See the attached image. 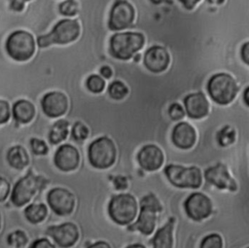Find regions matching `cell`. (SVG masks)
Returning <instances> with one entry per match:
<instances>
[{
    "label": "cell",
    "mask_w": 249,
    "mask_h": 248,
    "mask_svg": "<svg viewBox=\"0 0 249 248\" xmlns=\"http://www.w3.org/2000/svg\"><path fill=\"white\" fill-rule=\"evenodd\" d=\"M209 2H211V3H217V4H219V3H222L224 0H208Z\"/></svg>",
    "instance_id": "obj_48"
},
{
    "label": "cell",
    "mask_w": 249,
    "mask_h": 248,
    "mask_svg": "<svg viewBox=\"0 0 249 248\" xmlns=\"http://www.w3.org/2000/svg\"><path fill=\"white\" fill-rule=\"evenodd\" d=\"M6 50L8 54L15 60L25 61L35 52V40L31 33L25 30H17L8 37Z\"/></svg>",
    "instance_id": "obj_7"
},
{
    "label": "cell",
    "mask_w": 249,
    "mask_h": 248,
    "mask_svg": "<svg viewBox=\"0 0 249 248\" xmlns=\"http://www.w3.org/2000/svg\"><path fill=\"white\" fill-rule=\"evenodd\" d=\"M59 12L65 17H73L79 11V5L76 0H64L59 4Z\"/></svg>",
    "instance_id": "obj_31"
},
{
    "label": "cell",
    "mask_w": 249,
    "mask_h": 248,
    "mask_svg": "<svg viewBox=\"0 0 249 248\" xmlns=\"http://www.w3.org/2000/svg\"><path fill=\"white\" fill-rule=\"evenodd\" d=\"M169 62V53L161 46H152L144 54V65L153 73L163 72L167 69Z\"/></svg>",
    "instance_id": "obj_15"
},
{
    "label": "cell",
    "mask_w": 249,
    "mask_h": 248,
    "mask_svg": "<svg viewBox=\"0 0 249 248\" xmlns=\"http://www.w3.org/2000/svg\"><path fill=\"white\" fill-rule=\"evenodd\" d=\"M1 223H2V219H1V214H0V229H1Z\"/></svg>",
    "instance_id": "obj_49"
},
{
    "label": "cell",
    "mask_w": 249,
    "mask_h": 248,
    "mask_svg": "<svg viewBox=\"0 0 249 248\" xmlns=\"http://www.w3.org/2000/svg\"><path fill=\"white\" fill-rule=\"evenodd\" d=\"M168 115L171 120L179 121L185 117V110L179 103L174 102L168 108Z\"/></svg>",
    "instance_id": "obj_35"
},
{
    "label": "cell",
    "mask_w": 249,
    "mask_h": 248,
    "mask_svg": "<svg viewBox=\"0 0 249 248\" xmlns=\"http://www.w3.org/2000/svg\"><path fill=\"white\" fill-rule=\"evenodd\" d=\"M199 248H223V239L218 233H210L201 240Z\"/></svg>",
    "instance_id": "obj_32"
},
{
    "label": "cell",
    "mask_w": 249,
    "mask_h": 248,
    "mask_svg": "<svg viewBox=\"0 0 249 248\" xmlns=\"http://www.w3.org/2000/svg\"><path fill=\"white\" fill-rule=\"evenodd\" d=\"M24 7V2L20 0H13L12 2V8L16 11H21L22 8Z\"/></svg>",
    "instance_id": "obj_44"
},
{
    "label": "cell",
    "mask_w": 249,
    "mask_h": 248,
    "mask_svg": "<svg viewBox=\"0 0 249 248\" xmlns=\"http://www.w3.org/2000/svg\"><path fill=\"white\" fill-rule=\"evenodd\" d=\"M11 192L10 183L3 177H0V202L4 201Z\"/></svg>",
    "instance_id": "obj_37"
},
{
    "label": "cell",
    "mask_w": 249,
    "mask_h": 248,
    "mask_svg": "<svg viewBox=\"0 0 249 248\" xmlns=\"http://www.w3.org/2000/svg\"><path fill=\"white\" fill-rule=\"evenodd\" d=\"M44 179L34 175L31 171L19 179L13 188L11 201L16 206H22L29 202L38 190L43 186Z\"/></svg>",
    "instance_id": "obj_8"
},
{
    "label": "cell",
    "mask_w": 249,
    "mask_h": 248,
    "mask_svg": "<svg viewBox=\"0 0 249 248\" xmlns=\"http://www.w3.org/2000/svg\"><path fill=\"white\" fill-rule=\"evenodd\" d=\"M7 160L12 167L20 170L28 165L29 156L22 146L17 145L9 149L7 153Z\"/></svg>",
    "instance_id": "obj_23"
},
{
    "label": "cell",
    "mask_w": 249,
    "mask_h": 248,
    "mask_svg": "<svg viewBox=\"0 0 249 248\" xmlns=\"http://www.w3.org/2000/svg\"><path fill=\"white\" fill-rule=\"evenodd\" d=\"M248 89H248V88H246V89H245V90H244V92H243V94H244V102H245V104H246V105H248V104H249V102H248L249 100H248V97H247V95H248Z\"/></svg>",
    "instance_id": "obj_46"
},
{
    "label": "cell",
    "mask_w": 249,
    "mask_h": 248,
    "mask_svg": "<svg viewBox=\"0 0 249 248\" xmlns=\"http://www.w3.org/2000/svg\"><path fill=\"white\" fill-rule=\"evenodd\" d=\"M30 248H55V246L47 238H39L32 242Z\"/></svg>",
    "instance_id": "obj_38"
},
{
    "label": "cell",
    "mask_w": 249,
    "mask_h": 248,
    "mask_svg": "<svg viewBox=\"0 0 249 248\" xmlns=\"http://www.w3.org/2000/svg\"><path fill=\"white\" fill-rule=\"evenodd\" d=\"M88 156L93 167L105 169L114 164L117 158V148L112 139L101 136L89 144Z\"/></svg>",
    "instance_id": "obj_5"
},
{
    "label": "cell",
    "mask_w": 249,
    "mask_h": 248,
    "mask_svg": "<svg viewBox=\"0 0 249 248\" xmlns=\"http://www.w3.org/2000/svg\"><path fill=\"white\" fill-rule=\"evenodd\" d=\"M137 210V201L130 194H120L113 195L108 205V213L110 218L119 225L130 224L135 219Z\"/></svg>",
    "instance_id": "obj_3"
},
{
    "label": "cell",
    "mask_w": 249,
    "mask_h": 248,
    "mask_svg": "<svg viewBox=\"0 0 249 248\" xmlns=\"http://www.w3.org/2000/svg\"><path fill=\"white\" fill-rule=\"evenodd\" d=\"M71 134L74 140L76 141H84L88 138L89 134V130L86 124L81 122H76L72 127Z\"/></svg>",
    "instance_id": "obj_33"
},
{
    "label": "cell",
    "mask_w": 249,
    "mask_h": 248,
    "mask_svg": "<svg viewBox=\"0 0 249 248\" xmlns=\"http://www.w3.org/2000/svg\"><path fill=\"white\" fill-rule=\"evenodd\" d=\"M108 93L113 99L121 100L127 95L128 89L122 81H114L108 87Z\"/></svg>",
    "instance_id": "obj_26"
},
{
    "label": "cell",
    "mask_w": 249,
    "mask_h": 248,
    "mask_svg": "<svg viewBox=\"0 0 249 248\" xmlns=\"http://www.w3.org/2000/svg\"><path fill=\"white\" fill-rule=\"evenodd\" d=\"M47 234L50 235L54 242L62 247L69 248L73 246L79 239L80 233L78 227L74 223L66 222L58 226H51L47 230Z\"/></svg>",
    "instance_id": "obj_12"
},
{
    "label": "cell",
    "mask_w": 249,
    "mask_h": 248,
    "mask_svg": "<svg viewBox=\"0 0 249 248\" xmlns=\"http://www.w3.org/2000/svg\"><path fill=\"white\" fill-rule=\"evenodd\" d=\"M12 111L14 119L20 124L29 123L35 116L34 105L30 101L25 99H20L15 102Z\"/></svg>",
    "instance_id": "obj_22"
},
{
    "label": "cell",
    "mask_w": 249,
    "mask_h": 248,
    "mask_svg": "<svg viewBox=\"0 0 249 248\" xmlns=\"http://www.w3.org/2000/svg\"><path fill=\"white\" fill-rule=\"evenodd\" d=\"M140 207L151 209L156 213L160 212L162 210L161 203L154 194H149L144 195L140 200Z\"/></svg>",
    "instance_id": "obj_29"
},
{
    "label": "cell",
    "mask_w": 249,
    "mask_h": 248,
    "mask_svg": "<svg viewBox=\"0 0 249 248\" xmlns=\"http://www.w3.org/2000/svg\"><path fill=\"white\" fill-rule=\"evenodd\" d=\"M184 208L189 218L201 221L212 213V201L202 193H193L185 200Z\"/></svg>",
    "instance_id": "obj_10"
},
{
    "label": "cell",
    "mask_w": 249,
    "mask_h": 248,
    "mask_svg": "<svg viewBox=\"0 0 249 248\" xmlns=\"http://www.w3.org/2000/svg\"><path fill=\"white\" fill-rule=\"evenodd\" d=\"M41 106L46 116L57 118L66 113L68 109V99L63 92L50 91L43 96Z\"/></svg>",
    "instance_id": "obj_13"
},
{
    "label": "cell",
    "mask_w": 249,
    "mask_h": 248,
    "mask_svg": "<svg viewBox=\"0 0 249 248\" xmlns=\"http://www.w3.org/2000/svg\"><path fill=\"white\" fill-rule=\"evenodd\" d=\"M204 177L208 183L219 189H230L231 191L236 189V184L231 177L227 166L221 162L208 167L204 172Z\"/></svg>",
    "instance_id": "obj_17"
},
{
    "label": "cell",
    "mask_w": 249,
    "mask_h": 248,
    "mask_svg": "<svg viewBox=\"0 0 249 248\" xmlns=\"http://www.w3.org/2000/svg\"><path fill=\"white\" fill-rule=\"evenodd\" d=\"M30 147H31L32 152L38 156L46 155L49 151V148H48V145L46 144V142L44 140L38 139V138L30 139Z\"/></svg>",
    "instance_id": "obj_34"
},
{
    "label": "cell",
    "mask_w": 249,
    "mask_h": 248,
    "mask_svg": "<svg viewBox=\"0 0 249 248\" xmlns=\"http://www.w3.org/2000/svg\"><path fill=\"white\" fill-rule=\"evenodd\" d=\"M48 208L44 203H31L24 209V216L32 224H38L45 220Z\"/></svg>",
    "instance_id": "obj_25"
},
{
    "label": "cell",
    "mask_w": 249,
    "mask_h": 248,
    "mask_svg": "<svg viewBox=\"0 0 249 248\" xmlns=\"http://www.w3.org/2000/svg\"><path fill=\"white\" fill-rule=\"evenodd\" d=\"M11 117V109L9 103L5 100L0 99V124H5Z\"/></svg>",
    "instance_id": "obj_36"
},
{
    "label": "cell",
    "mask_w": 249,
    "mask_h": 248,
    "mask_svg": "<svg viewBox=\"0 0 249 248\" xmlns=\"http://www.w3.org/2000/svg\"><path fill=\"white\" fill-rule=\"evenodd\" d=\"M87 248H111V246L106 241H96L88 246Z\"/></svg>",
    "instance_id": "obj_43"
},
{
    "label": "cell",
    "mask_w": 249,
    "mask_h": 248,
    "mask_svg": "<svg viewBox=\"0 0 249 248\" xmlns=\"http://www.w3.org/2000/svg\"><path fill=\"white\" fill-rule=\"evenodd\" d=\"M53 161L61 171L68 172L75 170L80 163V154L77 148L70 144H63L55 151Z\"/></svg>",
    "instance_id": "obj_14"
},
{
    "label": "cell",
    "mask_w": 249,
    "mask_h": 248,
    "mask_svg": "<svg viewBox=\"0 0 249 248\" xmlns=\"http://www.w3.org/2000/svg\"><path fill=\"white\" fill-rule=\"evenodd\" d=\"M235 139V131L231 126L223 127L217 134V140L221 146H229L233 143Z\"/></svg>",
    "instance_id": "obj_28"
},
{
    "label": "cell",
    "mask_w": 249,
    "mask_h": 248,
    "mask_svg": "<svg viewBox=\"0 0 249 248\" xmlns=\"http://www.w3.org/2000/svg\"><path fill=\"white\" fill-rule=\"evenodd\" d=\"M47 200L52 210L59 216L69 215L75 207L74 195L64 188L52 189L47 195Z\"/></svg>",
    "instance_id": "obj_11"
},
{
    "label": "cell",
    "mask_w": 249,
    "mask_h": 248,
    "mask_svg": "<svg viewBox=\"0 0 249 248\" xmlns=\"http://www.w3.org/2000/svg\"><path fill=\"white\" fill-rule=\"evenodd\" d=\"M69 133V124L66 120H58L50 129L49 140L52 144H58L65 140Z\"/></svg>",
    "instance_id": "obj_24"
},
{
    "label": "cell",
    "mask_w": 249,
    "mask_h": 248,
    "mask_svg": "<svg viewBox=\"0 0 249 248\" xmlns=\"http://www.w3.org/2000/svg\"><path fill=\"white\" fill-rule=\"evenodd\" d=\"M86 87L89 91L93 93H99L103 91L105 88V81L101 76L93 74L87 78Z\"/></svg>",
    "instance_id": "obj_27"
},
{
    "label": "cell",
    "mask_w": 249,
    "mask_h": 248,
    "mask_svg": "<svg viewBox=\"0 0 249 248\" xmlns=\"http://www.w3.org/2000/svg\"><path fill=\"white\" fill-rule=\"evenodd\" d=\"M99 73H100L101 77L104 78V79H110L111 76H112V74H113L112 69H111L109 66H107V65L101 66L100 69H99Z\"/></svg>",
    "instance_id": "obj_41"
},
{
    "label": "cell",
    "mask_w": 249,
    "mask_h": 248,
    "mask_svg": "<svg viewBox=\"0 0 249 248\" xmlns=\"http://www.w3.org/2000/svg\"><path fill=\"white\" fill-rule=\"evenodd\" d=\"M135 11L133 6L126 0H117L110 11L108 26L113 31L127 28L134 20Z\"/></svg>",
    "instance_id": "obj_9"
},
{
    "label": "cell",
    "mask_w": 249,
    "mask_h": 248,
    "mask_svg": "<svg viewBox=\"0 0 249 248\" xmlns=\"http://www.w3.org/2000/svg\"><path fill=\"white\" fill-rule=\"evenodd\" d=\"M240 54H241V59L244 61L245 64H249V43L246 42L243 44L240 50Z\"/></svg>",
    "instance_id": "obj_40"
},
{
    "label": "cell",
    "mask_w": 249,
    "mask_h": 248,
    "mask_svg": "<svg viewBox=\"0 0 249 248\" xmlns=\"http://www.w3.org/2000/svg\"><path fill=\"white\" fill-rule=\"evenodd\" d=\"M207 90L213 101L221 105H226L235 98L238 88L235 80L231 75L217 73L209 79Z\"/></svg>",
    "instance_id": "obj_4"
},
{
    "label": "cell",
    "mask_w": 249,
    "mask_h": 248,
    "mask_svg": "<svg viewBox=\"0 0 249 248\" xmlns=\"http://www.w3.org/2000/svg\"><path fill=\"white\" fill-rule=\"evenodd\" d=\"M80 35V24L78 20L63 18L53 26V30L46 35L39 36L38 46L41 48L49 47L52 44H68L75 41Z\"/></svg>",
    "instance_id": "obj_2"
},
{
    "label": "cell",
    "mask_w": 249,
    "mask_h": 248,
    "mask_svg": "<svg viewBox=\"0 0 249 248\" xmlns=\"http://www.w3.org/2000/svg\"><path fill=\"white\" fill-rule=\"evenodd\" d=\"M167 180L175 187L197 189L202 183V174L198 167L168 164L164 168Z\"/></svg>",
    "instance_id": "obj_6"
},
{
    "label": "cell",
    "mask_w": 249,
    "mask_h": 248,
    "mask_svg": "<svg viewBox=\"0 0 249 248\" xmlns=\"http://www.w3.org/2000/svg\"><path fill=\"white\" fill-rule=\"evenodd\" d=\"M113 182H114V186L117 190H124L127 188V185H128L126 178L124 176H121V175L115 177Z\"/></svg>",
    "instance_id": "obj_39"
},
{
    "label": "cell",
    "mask_w": 249,
    "mask_h": 248,
    "mask_svg": "<svg viewBox=\"0 0 249 248\" xmlns=\"http://www.w3.org/2000/svg\"><path fill=\"white\" fill-rule=\"evenodd\" d=\"M20 1H22V2H25V1H29V0H20Z\"/></svg>",
    "instance_id": "obj_50"
},
{
    "label": "cell",
    "mask_w": 249,
    "mask_h": 248,
    "mask_svg": "<svg viewBox=\"0 0 249 248\" xmlns=\"http://www.w3.org/2000/svg\"><path fill=\"white\" fill-rule=\"evenodd\" d=\"M139 165L147 171H155L161 167L164 156L160 148L154 144L143 146L137 155Z\"/></svg>",
    "instance_id": "obj_16"
},
{
    "label": "cell",
    "mask_w": 249,
    "mask_h": 248,
    "mask_svg": "<svg viewBox=\"0 0 249 248\" xmlns=\"http://www.w3.org/2000/svg\"><path fill=\"white\" fill-rule=\"evenodd\" d=\"M126 248H146L143 244H140V243H134V244H131L129 246H127Z\"/></svg>",
    "instance_id": "obj_45"
},
{
    "label": "cell",
    "mask_w": 249,
    "mask_h": 248,
    "mask_svg": "<svg viewBox=\"0 0 249 248\" xmlns=\"http://www.w3.org/2000/svg\"><path fill=\"white\" fill-rule=\"evenodd\" d=\"M187 10H192L200 0H179Z\"/></svg>",
    "instance_id": "obj_42"
},
{
    "label": "cell",
    "mask_w": 249,
    "mask_h": 248,
    "mask_svg": "<svg viewBox=\"0 0 249 248\" xmlns=\"http://www.w3.org/2000/svg\"><path fill=\"white\" fill-rule=\"evenodd\" d=\"M145 43V37L140 32H117L110 38V53L121 60L131 58L140 51Z\"/></svg>",
    "instance_id": "obj_1"
},
{
    "label": "cell",
    "mask_w": 249,
    "mask_h": 248,
    "mask_svg": "<svg viewBox=\"0 0 249 248\" xmlns=\"http://www.w3.org/2000/svg\"><path fill=\"white\" fill-rule=\"evenodd\" d=\"M174 224L175 218L171 217L164 226L157 230L152 239L153 248H173Z\"/></svg>",
    "instance_id": "obj_21"
},
{
    "label": "cell",
    "mask_w": 249,
    "mask_h": 248,
    "mask_svg": "<svg viewBox=\"0 0 249 248\" xmlns=\"http://www.w3.org/2000/svg\"><path fill=\"white\" fill-rule=\"evenodd\" d=\"M171 140L176 147L183 150H188L192 148L196 143V129L187 122L178 123L172 129Z\"/></svg>",
    "instance_id": "obj_18"
},
{
    "label": "cell",
    "mask_w": 249,
    "mask_h": 248,
    "mask_svg": "<svg viewBox=\"0 0 249 248\" xmlns=\"http://www.w3.org/2000/svg\"><path fill=\"white\" fill-rule=\"evenodd\" d=\"M132 58L134 59V61H135V62H138V60L140 59V54L136 53V54H134V55L132 56Z\"/></svg>",
    "instance_id": "obj_47"
},
{
    "label": "cell",
    "mask_w": 249,
    "mask_h": 248,
    "mask_svg": "<svg viewBox=\"0 0 249 248\" xmlns=\"http://www.w3.org/2000/svg\"><path fill=\"white\" fill-rule=\"evenodd\" d=\"M184 106L187 115L196 120L204 118L209 111L208 100L200 91L188 94L184 98Z\"/></svg>",
    "instance_id": "obj_19"
},
{
    "label": "cell",
    "mask_w": 249,
    "mask_h": 248,
    "mask_svg": "<svg viewBox=\"0 0 249 248\" xmlns=\"http://www.w3.org/2000/svg\"><path fill=\"white\" fill-rule=\"evenodd\" d=\"M7 241L8 243L16 248H19L22 247L26 244L27 242V236L25 234L24 231L22 230H16L11 232L8 237H7Z\"/></svg>",
    "instance_id": "obj_30"
},
{
    "label": "cell",
    "mask_w": 249,
    "mask_h": 248,
    "mask_svg": "<svg viewBox=\"0 0 249 248\" xmlns=\"http://www.w3.org/2000/svg\"><path fill=\"white\" fill-rule=\"evenodd\" d=\"M156 223H157V216L156 212L140 207V213L138 215V218L134 224L128 227V230H138L144 235H149L153 233L156 228Z\"/></svg>",
    "instance_id": "obj_20"
}]
</instances>
